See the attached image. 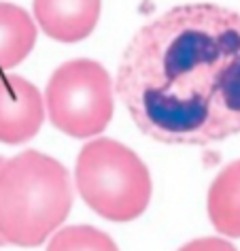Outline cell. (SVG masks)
<instances>
[{"label": "cell", "instance_id": "obj_9", "mask_svg": "<svg viewBox=\"0 0 240 251\" xmlns=\"http://www.w3.org/2000/svg\"><path fill=\"white\" fill-rule=\"evenodd\" d=\"M47 251H119L113 238L94 226H68L55 232Z\"/></svg>", "mask_w": 240, "mask_h": 251}, {"label": "cell", "instance_id": "obj_1", "mask_svg": "<svg viewBox=\"0 0 240 251\" xmlns=\"http://www.w3.org/2000/svg\"><path fill=\"white\" fill-rule=\"evenodd\" d=\"M132 122L168 145H211L240 132V13L179 4L136 30L117 68Z\"/></svg>", "mask_w": 240, "mask_h": 251}, {"label": "cell", "instance_id": "obj_11", "mask_svg": "<svg viewBox=\"0 0 240 251\" xmlns=\"http://www.w3.org/2000/svg\"><path fill=\"white\" fill-rule=\"evenodd\" d=\"M2 164H4V158H0V166H2ZM0 245H7V243H4L2 238H0Z\"/></svg>", "mask_w": 240, "mask_h": 251}, {"label": "cell", "instance_id": "obj_2", "mask_svg": "<svg viewBox=\"0 0 240 251\" xmlns=\"http://www.w3.org/2000/svg\"><path fill=\"white\" fill-rule=\"evenodd\" d=\"M71 209V177L51 155L28 149L0 166V238L4 243L39 247Z\"/></svg>", "mask_w": 240, "mask_h": 251}, {"label": "cell", "instance_id": "obj_10", "mask_svg": "<svg viewBox=\"0 0 240 251\" xmlns=\"http://www.w3.org/2000/svg\"><path fill=\"white\" fill-rule=\"evenodd\" d=\"M179 251H236L234 245H230L223 238H198V241L187 243L185 247H181Z\"/></svg>", "mask_w": 240, "mask_h": 251}, {"label": "cell", "instance_id": "obj_8", "mask_svg": "<svg viewBox=\"0 0 240 251\" xmlns=\"http://www.w3.org/2000/svg\"><path fill=\"white\" fill-rule=\"evenodd\" d=\"M36 43V28L28 11L0 2V71H9L26 60Z\"/></svg>", "mask_w": 240, "mask_h": 251}, {"label": "cell", "instance_id": "obj_7", "mask_svg": "<svg viewBox=\"0 0 240 251\" xmlns=\"http://www.w3.org/2000/svg\"><path fill=\"white\" fill-rule=\"evenodd\" d=\"M208 217L221 234L240 238V160L215 177L208 190Z\"/></svg>", "mask_w": 240, "mask_h": 251}, {"label": "cell", "instance_id": "obj_4", "mask_svg": "<svg viewBox=\"0 0 240 251\" xmlns=\"http://www.w3.org/2000/svg\"><path fill=\"white\" fill-rule=\"evenodd\" d=\"M47 111L58 130L74 139L102 132L113 117L111 77L94 60H71L47 83Z\"/></svg>", "mask_w": 240, "mask_h": 251}, {"label": "cell", "instance_id": "obj_6", "mask_svg": "<svg viewBox=\"0 0 240 251\" xmlns=\"http://www.w3.org/2000/svg\"><path fill=\"white\" fill-rule=\"evenodd\" d=\"M36 24L60 43H77L92 34L102 0H32Z\"/></svg>", "mask_w": 240, "mask_h": 251}, {"label": "cell", "instance_id": "obj_3", "mask_svg": "<svg viewBox=\"0 0 240 251\" xmlns=\"http://www.w3.org/2000/svg\"><path fill=\"white\" fill-rule=\"evenodd\" d=\"M81 198L111 222H130L143 215L151 200V175L143 160L113 139L92 141L77 158Z\"/></svg>", "mask_w": 240, "mask_h": 251}, {"label": "cell", "instance_id": "obj_5", "mask_svg": "<svg viewBox=\"0 0 240 251\" xmlns=\"http://www.w3.org/2000/svg\"><path fill=\"white\" fill-rule=\"evenodd\" d=\"M43 117V96L30 81L17 75L0 77V143L30 141L41 130Z\"/></svg>", "mask_w": 240, "mask_h": 251}]
</instances>
